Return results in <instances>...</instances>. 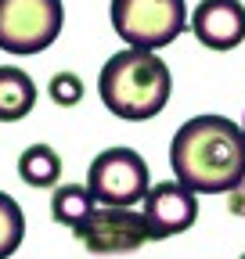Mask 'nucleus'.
<instances>
[{"mask_svg":"<svg viewBox=\"0 0 245 259\" xmlns=\"http://www.w3.org/2000/svg\"><path fill=\"white\" fill-rule=\"evenodd\" d=\"M170 166L195 194H234L245 184V130L224 115H195L173 134Z\"/></svg>","mask_w":245,"mask_h":259,"instance_id":"f257e3e1","label":"nucleus"},{"mask_svg":"<svg viewBox=\"0 0 245 259\" xmlns=\"http://www.w3.org/2000/svg\"><path fill=\"white\" fill-rule=\"evenodd\" d=\"M98 90L112 115L127 122H144L166 108L173 76L155 51L127 47L105 61V69L98 76Z\"/></svg>","mask_w":245,"mask_h":259,"instance_id":"f03ea898","label":"nucleus"},{"mask_svg":"<svg viewBox=\"0 0 245 259\" xmlns=\"http://www.w3.org/2000/svg\"><path fill=\"white\" fill-rule=\"evenodd\" d=\"M191 25L184 0H112V29L137 51H159Z\"/></svg>","mask_w":245,"mask_h":259,"instance_id":"7ed1b4c3","label":"nucleus"},{"mask_svg":"<svg viewBox=\"0 0 245 259\" xmlns=\"http://www.w3.org/2000/svg\"><path fill=\"white\" fill-rule=\"evenodd\" d=\"M61 22V0H0V51L40 54L58 40Z\"/></svg>","mask_w":245,"mask_h":259,"instance_id":"20e7f679","label":"nucleus"},{"mask_svg":"<svg viewBox=\"0 0 245 259\" xmlns=\"http://www.w3.org/2000/svg\"><path fill=\"white\" fill-rule=\"evenodd\" d=\"M87 191L98 205L112 209H134L148 198V162L134 148H108L101 151L87 169Z\"/></svg>","mask_w":245,"mask_h":259,"instance_id":"39448f33","label":"nucleus"},{"mask_svg":"<svg viewBox=\"0 0 245 259\" xmlns=\"http://www.w3.org/2000/svg\"><path fill=\"white\" fill-rule=\"evenodd\" d=\"M76 238L94 255H127V252L144 248L148 241H155L144 212L112 209V205H98L94 216H90L83 227H76Z\"/></svg>","mask_w":245,"mask_h":259,"instance_id":"423d86ee","label":"nucleus"},{"mask_svg":"<svg viewBox=\"0 0 245 259\" xmlns=\"http://www.w3.org/2000/svg\"><path fill=\"white\" fill-rule=\"evenodd\" d=\"M144 220L151 227V234H155V241L162 238H173V234H184L191 231L195 220H198V194L188 191L184 184L177 180H162L148 191L144 198Z\"/></svg>","mask_w":245,"mask_h":259,"instance_id":"0eeeda50","label":"nucleus"},{"mask_svg":"<svg viewBox=\"0 0 245 259\" xmlns=\"http://www.w3.org/2000/svg\"><path fill=\"white\" fill-rule=\"evenodd\" d=\"M191 32L209 51H231L245 40V4L241 0H202L191 11Z\"/></svg>","mask_w":245,"mask_h":259,"instance_id":"6e6552de","label":"nucleus"},{"mask_svg":"<svg viewBox=\"0 0 245 259\" xmlns=\"http://www.w3.org/2000/svg\"><path fill=\"white\" fill-rule=\"evenodd\" d=\"M36 105V83L15 65H0V122H18Z\"/></svg>","mask_w":245,"mask_h":259,"instance_id":"1a4fd4ad","label":"nucleus"},{"mask_svg":"<svg viewBox=\"0 0 245 259\" xmlns=\"http://www.w3.org/2000/svg\"><path fill=\"white\" fill-rule=\"evenodd\" d=\"M98 202L94 194L87 191V184H61L54 187V198H51V216L61 223V227H83L90 216H94Z\"/></svg>","mask_w":245,"mask_h":259,"instance_id":"9d476101","label":"nucleus"},{"mask_svg":"<svg viewBox=\"0 0 245 259\" xmlns=\"http://www.w3.org/2000/svg\"><path fill=\"white\" fill-rule=\"evenodd\" d=\"M18 177L29 187H54L61 180V158L51 144H29L18 158Z\"/></svg>","mask_w":245,"mask_h":259,"instance_id":"9b49d317","label":"nucleus"},{"mask_svg":"<svg viewBox=\"0 0 245 259\" xmlns=\"http://www.w3.org/2000/svg\"><path fill=\"white\" fill-rule=\"evenodd\" d=\"M25 238V216L11 194L0 191V259H11Z\"/></svg>","mask_w":245,"mask_h":259,"instance_id":"f8f14e48","label":"nucleus"},{"mask_svg":"<svg viewBox=\"0 0 245 259\" xmlns=\"http://www.w3.org/2000/svg\"><path fill=\"white\" fill-rule=\"evenodd\" d=\"M47 94H51V101L61 105V108H72L83 101V79L76 72H54L51 83H47Z\"/></svg>","mask_w":245,"mask_h":259,"instance_id":"ddd939ff","label":"nucleus"},{"mask_svg":"<svg viewBox=\"0 0 245 259\" xmlns=\"http://www.w3.org/2000/svg\"><path fill=\"white\" fill-rule=\"evenodd\" d=\"M241 130H245V122H241Z\"/></svg>","mask_w":245,"mask_h":259,"instance_id":"4468645a","label":"nucleus"},{"mask_svg":"<svg viewBox=\"0 0 245 259\" xmlns=\"http://www.w3.org/2000/svg\"><path fill=\"white\" fill-rule=\"evenodd\" d=\"M241 259H245V255H241Z\"/></svg>","mask_w":245,"mask_h":259,"instance_id":"2eb2a0df","label":"nucleus"}]
</instances>
